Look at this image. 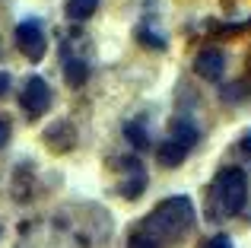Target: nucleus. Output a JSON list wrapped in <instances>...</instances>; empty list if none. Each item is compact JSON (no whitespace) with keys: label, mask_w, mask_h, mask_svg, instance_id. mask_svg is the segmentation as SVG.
Returning <instances> with one entry per match:
<instances>
[{"label":"nucleus","mask_w":251,"mask_h":248,"mask_svg":"<svg viewBox=\"0 0 251 248\" xmlns=\"http://www.w3.org/2000/svg\"><path fill=\"white\" fill-rule=\"evenodd\" d=\"M194 229V204L188 194L166 198L127 232V248H169Z\"/></svg>","instance_id":"1"},{"label":"nucleus","mask_w":251,"mask_h":248,"mask_svg":"<svg viewBox=\"0 0 251 248\" xmlns=\"http://www.w3.org/2000/svg\"><path fill=\"white\" fill-rule=\"evenodd\" d=\"M248 200V178L239 166H226L216 172L207 191V217L210 220H229L245 210Z\"/></svg>","instance_id":"2"},{"label":"nucleus","mask_w":251,"mask_h":248,"mask_svg":"<svg viewBox=\"0 0 251 248\" xmlns=\"http://www.w3.org/2000/svg\"><path fill=\"white\" fill-rule=\"evenodd\" d=\"M13 38H16L19 54H23L25 61H32V64H38L45 54H48V38H45L38 19H25V23H19L16 32H13Z\"/></svg>","instance_id":"3"},{"label":"nucleus","mask_w":251,"mask_h":248,"mask_svg":"<svg viewBox=\"0 0 251 248\" xmlns=\"http://www.w3.org/2000/svg\"><path fill=\"white\" fill-rule=\"evenodd\" d=\"M118 172H121V181H118V191H121V198L127 200H137L143 191H147L150 178H147V169H143L140 156H121L118 159Z\"/></svg>","instance_id":"4"},{"label":"nucleus","mask_w":251,"mask_h":248,"mask_svg":"<svg viewBox=\"0 0 251 248\" xmlns=\"http://www.w3.org/2000/svg\"><path fill=\"white\" fill-rule=\"evenodd\" d=\"M51 86L45 76H29L23 86V93H19V105H23V112L29 115V118H42L45 112L51 108Z\"/></svg>","instance_id":"5"},{"label":"nucleus","mask_w":251,"mask_h":248,"mask_svg":"<svg viewBox=\"0 0 251 248\" xmlns=\"http://www.w3.org/2000/svg\"><path fill=\"white\" fill-rule=\"evenodd\" d=\"M194 74L207 83H220L223 74H226V54H223L220 48H213V45H210V48H201L197 57H194Z\"/></svg>","instance_id":"6"},{"label":"nucleus","mask_w":251,"mask_h":248,"mask_svg":"<svg viewBox=\"0 0 251 248\" xmlns=\"http://www.w3.org/2000/svg\"><path fill=\"white\" fill-rule=\"evenodd\" d=\"M61 61H64V80L74 89H80L83 83L89 80V64H86V57L74 54V51H70V42H64L61 45Z\"/></svg>","instance_id":"7"},{"label":"nucleus","mask_w":251,"mask_h":248,"mask_svg":"<svg viewBox=\"0 0 251 248\" xmlns=\"http://www.w3.org/2000/svg\"><path fill=\"white\" fill-rule=\"evenodd\" d=\"M191 149H184L181 143H175L172 137H166V140L156 143V162H159L162 169H178L184 159H188Z\"/></svg>","instance_id":"8"},{"label":"nucleus","mask_w":251,"mask_h":248,"mask_svg":"<svg viewBox=\"0 0 251 248\" xmlns=\"http://www.w3.org/2000/svg\"><path fill=\"white\" fill-rule=\"evenodd\" d=\"M169 137L175 143H181L184 149H194V143L201 140V127H197L191 118H184V115H181V118H175V121L169 124Z\"/></svg>","instance_id":"9"},{"label":"nucleus","mask_w":251,"mask_h":248,"mask_svg":"<svg viewBox=\"0 0 251 248\" xmlns=\"http://www.w3.org/2000/svg\"><path fill=\"white\" fill-rule=\"evenodd\" d=\"M74 140H76V134L67 121H57L45 130V143H48V149H54V153H67V149L74 147Z\"/></svg>","instance_id":"10"},{"label":"nucleus","mask_w":251,"mask_h":248,"mask_svg":"<svg viewBox=\"0 0 251 248\" xmlns=\"http://www.w3.org/2000/svg\"><path fill=\"white\" fill-rule=\"evenodd\" d=\"M96 10H99V0H64V13L74 23H86Z\"/></svg>","instance_id":"11"},{"label":"nucleus","mask_w":251,"mask_h":248,"mask_svg":"<svg viewBox=\"0 0 251 248\" xmlns=\"http://www.w3.org/2000/svg\"><path fill=\"white\" fill-rule=\"evenodd\" d=\"M124 137H127V143L134 149H147L150 147V134H147V127H143L140 121H127L124 124Z\"/></svg>","instance_id":"12"},{"label":"nucleus","mask_w":251,"mask_h":248,"mask_svg":"<svg viewBox=\"0 0 251 248\" xmlns=\"http://www.w3.org/2000/svg\"><path fill=\"white\" fill-rule=\"evenodd\" d=\"M137 38H140L147 48H156V51H166V45H169L166 38H162L159 32H153L150 25H140V29H137Z\"/></svg>","instance_id":"13"},{"label":"nucleus","mask_w":251,"mask_h":248,"mask_svg":"<svg viewBox=\"0 0 251 248\" xmlns=\"http://www.w3.org/2000/svg\"><path fill=\"white\" fill-rule=\"evenodd\" d=\"M201 248H232V239H229V236H223V232H220V236L207 239V242H203Z\"/></svg>","instance_id":"14"},{"label":"nucleus","mask_w":251,"mask_h":248,"mask_svg":"<svg viewBox=\"0 0 251 248\" xmlns=\"http://www.w3.org/2000/svg\"><path fill=\"white\" fill-rule=\"evenodd\" d=\"M6 140H10V124H6L3 118H0V149L6 147Z\"/></svg>","instance_id":"15"},{"label":"nucleus","mask_w":251,"mask_h":248,"mask_svg":"<svg viewBox=\"0 0 251 248\" xmlns=\"http://www.w3.org/2000/svg\"><path fill=\"white\" fill-rule=\"evenodd\" d=\"M6 93H10V74L0 70V96H6Z\"/></svg>","instance_id":"16"},{"label":"nucleus","mask_w":251,"mask_h":248,"mask_svg":"<svg viewBox=\"0 0 251 248\" xmlns=\"http://www.w3.org/2000/svg\"><path fill=\"white\" fill-rule=\"evenodd\" d=\"M239 147H242V153H248V156H251V130H245V134H242Z\"/></svg>","instance_id":"17"}]
</instances>
